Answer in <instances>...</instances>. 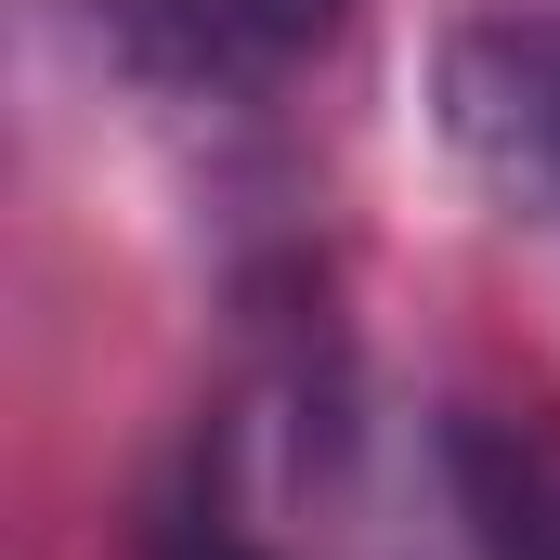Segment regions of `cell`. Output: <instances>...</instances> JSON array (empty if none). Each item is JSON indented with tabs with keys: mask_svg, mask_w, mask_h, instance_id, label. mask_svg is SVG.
Listing matches in <instances>:
<instances>
[{
	"mask_svg": "<svg viewBox=\"0 0 560 560\" xmlns=\"http://www.w3.org/2000/svg\"><path fill=\"white\" fill-rule=\"evenodd\" d=\"M156 560H560V443L287 352L209 418Z\"/></svg>",
	"mask_w": 560,
	"mask_h": 560,
	"instance_id": "obj_1",
	"label": "cell"
},
{
	"mask_svg": "<svg viewBox=\"0 0 560 560\" xmlns=\"http://www.w3.org/2000/svg\"><path fill=\"white\" fill-rule=\"evenodd\" d=\"M430 105L456 170L535 235H560V0H469L430 52Z\"/></svg>",
	"mask_w": 560,
	"mask_h": 560,
	"instance_id": "obj_2",
	"label": "cell"
},
{
	"mask_svg": "<svg viewBox=\"0 0 560 560\" xmlns=\"http://www.w3.org/2000/svg\"><path fill=\"white\" fill-rule=\"evenodd\" d=\"M352 0H92L105 52L143 79H183V92H235V79H275L313 39H339Z\"/></svg>",
	"mask_w": 560,
	"mask_h": 560,
	"instance_id": "obj_3",
	"label": "cell"
}]
</instances>
